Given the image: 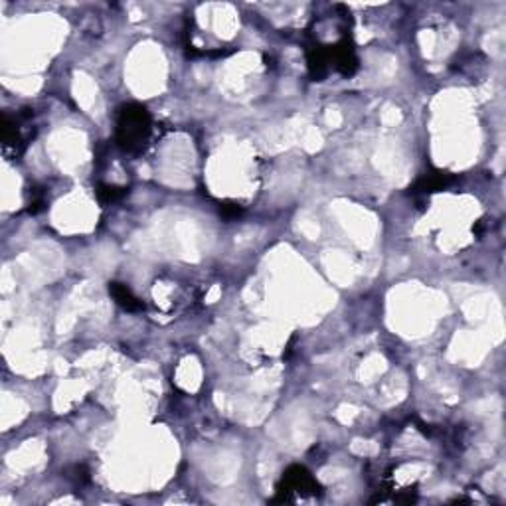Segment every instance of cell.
I'll return each mask as SVG.
<instances>
[{
	"instance_id": "obj_1",
	"label": "cell",
	"mask_w": 506,
	"mask_h": 506,
	"mask_svg": "<svg viewBox=\"0 0 506 506\" xmlns=\"http://www.w3.org/2000/svg\"><path fill=\"white\" fill-rule=\"evenodd\" d=\"M152 119L150 113L139 103L125 105L117 119V145L125 152H139L149 141Z\"/></svg>"
},
{
	"instance_id": "obj_2",
	"label": "cell",
	"mask_w": 506,
	"mask_h": 506,
	"mask_svg": "<svg viewBox=\"0 0 506 506\" xmlns=\"http://www.w3.org/2000/svg\"><path fill=\"white\" fill-rule=\"evenodd\" d=\"M316 480L313 478V475L305 469V467H291L287 473L283 475V489L285 496L289 492H301V494H307V492H314L316 491Z\"/></svg>"
},
{
	"instance_id": "obj_3",
	"label": "cell",
	"mask_w": 506,
	"mask_h": 506,
	"mask_svg": "<svg viewBox=\"0 0 506 506\" xmlns=\"http://www.w3.org/2000/svg\"><path fill=\"white\" fill-rule=\"evenodd\" d=\"M109 293H111V297L115 298V303L123 307L125 311H129V313H134V311H141V309H145V305H143V301H139V298L134 297L133 291L127 287V285L123 283H109Z\"/></svg>"
},
{
	"instance_id": "obj_4",
	"label": "cell",
	"mask_w": 506,
	"mask_h": 506,
	"mask_svg": "<svg viewBox=\"0 0 506 506\" xmlns=\"http://www.w3.org/2000/svg\"><path fill=\"white\" fill-rule=\"evenodd\" d=\"M451 182H453L451 174H447V172H435V174H427V176L417 180L412 192H437V190H443Z\"/></svg>"
},
{
	"instance_id": "obj_5",
	"label": "cell",
	"mask_w": 506,
	"mask_h": 506,
	"mask_svg": "<svg viewBox=\"0 0 506 506\" xmlns=\"http://www.w3.org/2000/svg\"><path fill=\"white\" fill-rule=\"evenodd\" d=\"M125 194H127V188H119V186H109V184H105V186H99V188H97V198H99L101 204L117 202V200H121Z\"/></svg>"
},
{
	"instance_id": "obj_6",
	"label": "cell",
	"mask_w": 506,
	"mask_h": 506,
	"mask_svg": "<svg viewBox=\"0 0 506 506\" xmlns=\"http://www.w3.org/2000/svg\"><path fill=\"white\" fill-rule=\"evenodd\" d=\"M241 212H243V208L238 206V204H234V202H227V204L220 206V214H222L223 218H227V220L238 218V216H241Z\"/></svg>"
}]
</instances>
